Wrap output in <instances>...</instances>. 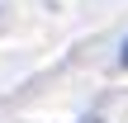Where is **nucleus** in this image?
I'll list each match as a JSON object with an SVG mask.
<instances>
[{
  "instance_id": "2",
  "label": "nucleus",
  "mask_w": 128,
  "mask_h": 123,
  "mask_svg": "<svg viewBox=\"0 0 128 123\" xmlns=\"http://www.w3.org/2000/svg\"><path fill=\"white\" fill-rule=\"evenodd\" d=\"M86 123H100V119H86Z\"/></svg>"
},
{
  "instance_id": "1",
  "label": "nucleus",
  "mask_w": 128,
  "mask_h": 123,
  "mask_svg": "<svg viewBox=\"0 0 128 123\" xmlns=\"http://www.w3.org/2000/svg\"><path fill=\"white\" fill-rule=\"evenodd\" d=\"M119 62H124V66H128V38H124V47H119Z\"/></svg>"
}]
</instances>
